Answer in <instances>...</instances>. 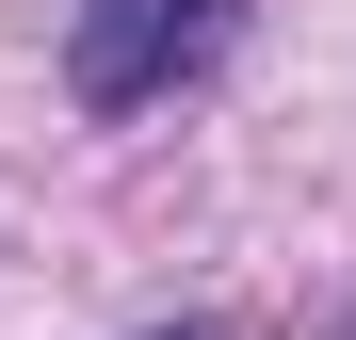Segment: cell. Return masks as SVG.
I'll list each match as a JSON object with an SVG mask.
<instances>
[{"label":"cell","instance_id":"1","mask_svg":"<svg viewBox=\"0 0 356 340\" xmlns=\"http://www.w3.org/2000/svg\"><path fill=\"white\" fill-rule=\"evenodd\" d=\"M211 49H227V0H81L65 81H81V113H146L162 81H195Z\"/></svg>","mask_w":356,"mask_h":340},{"label":"cell","instance_id":"2","mask_svg":"<svg viewBox=\"0 0 356 340\" xmlns=\"http://www.w3.org/2000/svg\"><path fill=\"white\" fill-rule=\"evenodd\" d=\"M146 340H211V324H146Z\"/></svg>","mask_w":356,"mask_h":340}]
</instances>
